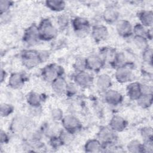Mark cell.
<instances>
[{
  "label": "cell",
  "mask_w": 153,
  "mask_h": 153,
  "mask_svg": "<svg viewBox=\"0 0 153 153\" xmlns=\"http://www.w3.org/2000/svg\"><path fill=\"white\" fill-rule=\"evenodd\" d=\"M120 13L116 8L114 7H109L104 11L103 13V18L104 20L110 24L117 23L119 20Z\"/></svg>",
  "instance_id": "cell-16"
},
{
  "label": "cell",
  "mask_w": 153,
  "mask_h": 153,
  "mask_svg": "<svg viewBox=\"0 0 153 153\" xmlns=\"http://www.w3.org/2000/svg\"><path fill=\"white\" fill-rule=\"evenodd\" d=\"M105 100L109 105L117 106L122 102L123 96L117 90L109 89L105 91Z\"/></svg>",
  "instance_id": "cell-11"
},
{
  "label": "cell",
  "mask_w": 153,
  "mask_h": 153,
  "mask_svg": "<svg viewBox=\"0 0 153 153\" xmlns=\"http://www.w3.org/2000/svg\"><path fill=\"white\" fill-rule=\"evenodd\" d=\"M67 84L66 80L62 76H60L51 82V86L53 91L60 95L66 93Z\"/></svg>",
  "instance_id": "cell-18"
},
{
  "label": "cell",
  "mask_w": 153,
  "mask_h": 153,
  "mask_svg": "<svg viewBox=\"0 0 153 153\" xmlns=\"http://www.w3.org/2000/svg\"><path fill=\"white\" fill-rule=\"evenodd\" d=\"M50 144L52 146V147L58 148L59 146L63 145V142H62L59 136H54L52 137L50 139Z\"/></svg>",
  "instance_id": "cell-40"
},
{
  "label": "cell",
  "mask_w": 153,
  "mask_h": 153,
  "mask_svg": "<svg viewBox=\"0 0 153 153\" xmlns=\"http://www.w3.org/2000/svg\"><path fill=\"white\" fill-rule=\"evenodd\" d=\"M63 72V69L61 66L56 64H50L44 68L42 76L44 80L51 83L58 77L62 76Z\"/></svg>",
  "instance_id": "cell-2"
},
{
  "label": "cell",
  "mask_w": 153,
  "mask_h": 153,
  "mask_svg": "<svg viewBox=\"0 0 153 153\" xmlns=\"http://www.w3.org/2000/svg\"><path fill=\"white\" fill-rule=\"evenodd\" d=\"M134 41L137 45V47L139 48L142 49L143 50L145 48H148V44H147V39L145 37L142 36H134Z\"/></svg>",
  "instance_id": "cell-31"
},
{
  "label": "cell",
  "mask_w": 153,
  "mask_h": 153,
  "mask_svg": "<svg viewBox=\"0 0 153 153\" xmlns=\"http://www.w3.org/2000/svg\"><path fill=\"white\" fill-rule=\"evenodd\" d=\"M78 85L75 83H68L66 89V94L69 96H72L76 94L78 91Z\"/></svg>",
  "instance_id": "cell-36"
},
{
  "label": "cell",
  "mask_w": 153,
  "mask_h": 153,
  "mask_svg": "<svg viewBox=\"0 0 153 153\" xmlns=\"http://www.w3.org/2000/svg\"><path fill=\"white\" fill-rule=\"evenodd\" d=\"M61 121L64 129L73 134L79 131L81 128V122L74 115H66L63 117Z\"/></svg>",
  "instance_id": "cell-4"
},
{
  "label": "cell",
  "mask_w": 153,
  "mask_h": 153,
  "mask_svg": "<svg viewBox=\"0 0 153 153\" xmlns=\"http://www.w3.org/2000/svg\"><path fill=\"white\" fill-rule=\"evenodd\" d=\"M152 49L151 48L148 47L143 50L142 53V58L143 61L151 65L152 62Z\"/></svg>",
  "instance_id": "cell-32"
},
{
  "label": "cell",
  "mask_w": 153,
  "mask_h": 153,
  "mask_svg": "<svg viewBox=\"0 0 153 153\" xmlns=\"http://www.w3.org/2000/svg\"><path fill=\"white\" fill-rule=\"evenodd\" d=\"M23 65L27 69H32L42 63L39 52L35 50H27L22 55Z\"/></svg>",
  "instance_id": "cell-3"
},
{
  "label": "cell",
  "mask_w": 153,
  "mask_h": 153,
  "mask_svg": "<svg viewBox=\"0 0 153 153\" xmlns=\"http://www.w3.org/2000/svg\"><path fill=\"white\" fill-rule=\"evenodd\" d=\"M91 34L93 38L96 42H101L108 38L109 32L106 26L103 25H97L93 27Z\"/></svg>",
  "instance_id": "cell-13"
},
{
  "label": "cell",
  "mask_w": 153,
  "mask_h": 153,
  "mask_svg": "<svg viewBox=\"0 0 153 153\" xmlns=\"http://www.w3.org/2000/svg\"><path fill=\"white\" fill-rule=\"evenodd\" d=\"M98 137L100 142L103 144L114 143L117 139V135L110 127H103L100 129L98 133Z\"/></svg>",
  "instance_id": "cell-7"
},
{
  "label": "cell",
  "mask_w": 153,
  "mask_h": 153,
  "mask_svg": "<svg viewBox=\"0 0 153 153\" xmlns=\"http://www.w3.org/2000/svg\"><path fill=\"white\" fill-rule=\"evenodd\" d=\"M127 149L128 152L132 153L143 152L142 143L137 140H132L129 142L127 145Z\"/></svg>",
  "instance_id": "cell-25"
},
{
  "label": "cell",
  "mask_w": 153,
  "mask_h": 153,
  "mask_svg": "<svg viewBox=\"0 0 153 153\" xmlns=\"http://www.w3.org/2000/svg\"><path fill=\"white\" fill-rule=\"evenodd\" d=\"M127 93L131 100H137L142 94L141 84L137 82H131L127 87Z\"/></svg>",
  "instance_id": "cell-15"
},
{
  "label": "cell",
  "mask_w": 153,
  "mask_h": 153,
  "mask_svg": "<svg viewBox=\"0 0 153 153\" xmlns=\"http://www.w3.org/2000/svg\"><path fill=\"white\" fill-rule=\"evenodd\" d=\"M13 106L8 103H1L0 106V114L2 117H6L13 112Z\"/></svg>",
  "instance_id": "cell-28"
},
{
  "label": "cell",
  "mask_w": 153,
  "mask_h": 153,
  "mask_svg": "<svg viewBox=\"0 0 153 153\" xmlns=\"http://www.w3.org/2000/svg\"><path fill=\"white\" fill-rule=\"evenodd\" d=\"M74 68L77 72L85 71L86 68V61L85 58L82 57H77L74 63Z\"/></svg>",
  "instance_id": "cell-29"
},
{
  "label": "cell",
  "mask_w": 153,
  "mask_h": 153,
  "mask_svg": "<svg viewBox=\"0 0 153 153\" xmlns=\"http://www.w3.org/2000/svg\"><path fill=\"white\" fill-rule=\"evenodd\" d=\"M0 76H1V82H2L4 81V80L5 79V76H6V72L3 69H1V70Z\"/></svg>",
  "instance_id": "cell-43"
},
{
  "label": "cell",
  "mask_w": 153,
  "mask_h": 153,
  "mask_svg": "<svg viewBox=\"0 0 153 153\" xmlns=\"http://www.w3.org/2000/svg\"><path fill=\"white\" fill-rule=\"evenodd\" d=\"M59 137H60L62 142H63V144L68 143L72 140L73 133H70L64 129L63 131H62L60 132Z\"/></svg>",
  "instance_id": "cell-33"
},
{
  "label": "cell",
  "mask_w": 153,
  "mask_h": 153,
  "mask_svg": "<svg viewBox=\"0 0 153 153\" xmlns=\"http://www.w3.org/2000/svg\"><path fill=\"white\" fill-rule=\"evenodd\" d=\"M116 30L119 35L124 38L133 33V27L130 22L126 20H118L116 23Z\"/></svg>",
  "instance_id": "cell-8"
},
{
  "label": "cell",
  "mask_w": 153,
  "mask_h": 153,
  "mask_svg": "<svg viewBox=\"0 0 153 153\" xmlns=\"http://www.w3.org/2000/svg\"><path fill=\"white\" fill-rule=\"evenodd\" d=\"M127 125L126 120L119 115L114 116L109 122V127L115 132H121L124 130Z\"/></svg>",
  "instance_id": "cell-14"
},
{
  "label": "cell",
  "mask_w": 153,
  "mask_h": 153,
  "mask_svg": "<svg viewBox=\"0 0 153 153\" xmlns=\"http://www.w3.org/2000/svg\"><path fill=\"white\" fill-rule=\"evenodd\" d=\"M40 40L38 26L32 25L25 32L23 41L29 45H34Z\"/></svg>",
  "instance_id": "cell-5"
},
{
  "label": "cell",
  "mask_w": 153,
  "mask_h": 153,
  "mask_svg": "<svg viewBox=\"0 0 153 153\" xmlns=\"http://www.w3.org/2000/svg\"><path fill=\"white\" fill-rule=\"evenodd\" d=\"M26 120L22 117H19L16 119H14L13 122L12 123V130L14 131H20L23 129L26 126Z\"/></svg>",
  "instance_id": "cell-26"
},
{
  "label": "cell",
  "mask_w": 153,
  "mask_h": 153,
  "mask_svg": "<svg viewBox=\"0 0 153 153\" xmlns=\"http://www.w3.org/2000/svg\"><path fill=\"white\" fill-rule=\"evenodd\" d=\"M46 6L53 11L60 12L63 11L66 7V3L60 0H48L45 1Z\"/></svg>",
  "instance_id": "cell-22"
},
{
  "label": "cell",
  "mask_w": 153,
  "mask_h": 153,
  "mask_svg": "<svg viewBox=\"0 0 153 153\" xmlns=\"http://www.w3.org/2000/svg\"><path fill=\"white\" fill-rule=\"evenodd\" d=\"M93 81L92 76L85 71L76 72L74 76L75 83L82 87H86L88 86Z\"/></svg>",
  "instance_id": "cell-12"
},
{
  "label": "cell",
  "mask_w": 153,
  "mask_h": 153,
  "mask_svg": "<svg viewBox=\"0 0 153 153\" xmlns=\"http://www.w3.org/2000/svg\"><path fill=\"white\" fill-rule=\"evenodd\" d=\"M112 84V80L109 75L103 74L99 75L96 80V85L97 88L103 91L109 90Z\"/></svg>",
  "instance_id": "cell-17"
},
{
  "label": "cell",
  "mask_w": 153,
  "mask_h": 153,
  "mask_svg": "<svg viewBox=\"0 0 153 153\" xmlns=\"http://www.w3.org/2000/svg\"><path fill=\"white\" fill-rule=\"evenodd\" d=\"M115 76L117 81L120 83L129 82L132 79L133 77L131 69L126 65L117 67L115 73Z\"/></svg>",
  "instance_id": "cell-6"
},
{
  "label": "cell",
  "mask_w": 153,
  "mask_h": 153,
  "mask_svg": "<svg viewBox=\"0 0 153 153\" xmlns=\"http://www.w3.org/2000/svg\"><path fill=\"white\" fill-rule=\"evenodd\" d=\"M40 39L50 41L53 39L57 34V29L49 19H43L38 26Z\"/></svg>",
  "instance_id": "cell-1"
},
{
  "label": "cell",
  "mask_w": 153,
  "mask_h": 153,
  "mask_svg": "<svg viewBox=\"0 0 153 153\" xmlns=\"http://www.w3.org/2000/svg\"><path fill=\"white\" fill-rule=\"evenodd\" d=\"M114 60L116 65H118V67L123 66L125 65L126 63V58L124 54L122 53H119L117 54H115V56L114 57Z\"/></svg>",
  "instance_id": "cell-37"
},
{
  "label": "cell",
  "mask_w": 153,
  "mask_h": 153,
  "mask_svg": "<svg viewBox=\"0 0 153 153\" xmlns=\"http://www.w3.org/2000/svg\"><path fill=\"white\" fill-rule=\"evenodd\" d=\"M138 18L140 24L144 27H151L153 23V13L152 11H142L139 13Z\"/></svg>",
  "instance_id": "cell-19"
},
{
  "label": "cell",
  "mask_w": 153,
  "mask_h": 153,
  "mask_svg": "<svg viewBox=\"0 0 153 153\" xmlns=\"http://www.w3.org/2000/svg\"><path fill=\"white\" fill-rule=\"evenodd\" d=\"M102 149L100 141L98 139H90L87 140L84 145V150L86 152H99Z\"/></svg>",
  "instance_id": "cell-21"
},
{
  "label": "cell",
  "mask_w": 153,
  "mask_h": 153,
  "mask_svg": "<svg viewBox=\"0 0 153 153\" xmlns=\"http://www.w3.org/2000/svg\"><path fill=\"white\" fill-rule=\"evenodd\" d=\"M8 141V136L7 134L3 131L2 130H1V143L5 144L7 143Z\"/></svg>",
  "instance_id": "cell-41"
},
{
  "label": "cell",
  "mask_w": 153,
  "mask_h": 153,
  "mask_svg": "<svg viewBox=\"0 0 153 153\" xmlns=\"http://www.w3.org/2000/svg\"><path fill=\"white\" fill-rule=\"evenodd\" d=\"M12 5V2L7 0H1L0 1V11L1 15L6 14L10 10L11 6Z\"/></svg>",
  "instance_id": "cell-35"
},
{
  "label": "cell",
  "mask_w": 153,
  "mask_h": 153,
  "mask_svg": "<svg viewBox=\"0 0 153 153\" xmlns=\"http://www.w3.org/2000/svg\"><path fill=\"white\" fill-rule=\"evenodd\" d=\"M51 116L54 120L60 121L63 118V111L59 108H54L51 111Z\"/></svg>",
  "instance_id": "cell-39"
},
{
  "label": "cell",
  "mask_w": 153,
  "mask_h": 153,
  "mask_svg": "<svg viewBox=\"0 0 153 153\" xmlns=\"http://www.w3.org/2000/svg\"><path fill=\"white\" fill-rule=\"evenodd\" d=\"M152 128L150 127H145L140 130V135L143 142L153 139Z\"/></svg>",
  "instance_id": "cell-30"
},
{
  "label": "cell",
  "mask_w": 153,
  "mask_h": 153,
  "mask_svg": "<svg viewBox=\"0 0 153 153\" xmlns=\"http://www.w3.org/2000/svg\"><path fill=\"white\" fill-rule=\"evenodd\" d=\"M59 25L62 27H64L66 25V24H68V19H66V17L62 16L60 19H59Z\"/></svg>",
  "instance_id": "cell-42"
},
{
  "label": "cell",
  "mask_w": 153,
  "mask_h": 153,
  "mask_svg": "<svg viewBox=\"0 0 153 153\" xmlns=\"http://www.w3.org/2000/svg\"><path fill=\"white\" fill-rule=\"evenodd\" d=\"M41 100V96L36 92L31 91L27 96V102L31 107H39Z\"/></svg>",
  "instance_id": "cell-24"
},
{
  "label": "cell",
  "mask_w": 153,
  "mask_h": 153,
  "mask_svg": "<svg viewBox=\"0 0 153 153\" xmlns=\"http://www.w3.org/2000/svg\"><path fill=\"white\" fill-rule=\"evenodd\" d=\"M25 78L22 74L20 73L12 74L8 79L9 86L14 89L19 88L24 84Z\"/></svg>",
  "instance_id": "cell-20"
},
{
  "label": "cell",
  "mask_w": 153,
  "mask_h": 153,
  "mask_svg": "<svg viewBox=\"0 0 153 153\" xmlns=\"http://www.w3.org/2000/svg\"><path fill=\"white\" fill-rule=\"evenodd\" d=\"M86 68L94 71H99L103 66L104 60L100 57L99 55L92 54L85 58Z\"/></svg>",
  "instance_id": "cell-10"
},
{
  "label": "cell",
  "mask_w": 153,
  "mask_h": 153,
  "mask_svg": "<svg viewBox=\"0 0 153 153\" xmlns=\"http://www.w3.org/2000/svg\"><path fill=\"white\" fill-rule=\"evenodd\" d=\"M143 152L152 153L153 152V140H148L144 141L142 143Z\"/></svg>",
  "instance_id": "cell-38"
},
{
  "label": "cell",
  "mask_w": 153,
  "mask_h": 153,
  "mask_svg": "<svg viewBox=\"0 0 153 153\" xmlns=\"http://www.w3.org/2000/svg\"><path fill=\"white\" fill-rule=\"evenodd\" d=\"M72 26L75 32L81 35L87 33L90 29L89 22L86 19L81 17H76L73 20Z\"/></svg>",
  "instance_id": "cell-9"
},
{
  "label": "cell",
  "mask_w": 153,
  "mask_h": 153,
  "mask_svg": "<svg viewBox=\"0 0 153 153\" xmlns=\"http://www.w3.org/2000/svg\"><path fill=\"white\" fill-rule=\"evenodd\" d=\"M147 30H148L145 29V27L142 26L140 23L136 24L133 27V33L136 36H142L146 38Z\"/></svg>",
  "instance_id": "cell-27"
},
{
  "label": "cell",
  "mask_w": 153,
  "mask_h": 153,
  "mask_svg": "<svg viewBox=\"0 0 153 153\" xmlns=\"http://www.w3.org/2000/svg\"><path fill=\"white\" fill-rule=\"evenodd\" d=\"M153 96L152 93L142 94L137 100V104L142 108H148L152 103Z\"/></svg>",
  "instance_id": "cell-23"
},
{
  "label": "cell",
  "mask_w": 153,
  "mask_h": 153,
  "mask_svg": "<svg viewBox=\"0 0 153 153\" xmlns=\"http://www.w3.org/2000/svg\"><path fill=\"white\" fill-rule=\"evenodd\" d=\"M99 56L105 62L106 60L109 59L110 58H112L113 56H115V53L113 50L107 47H105L101 50V53Z\"/></svg>",
  "instance_id": "cell-34"
}]
</instances>
